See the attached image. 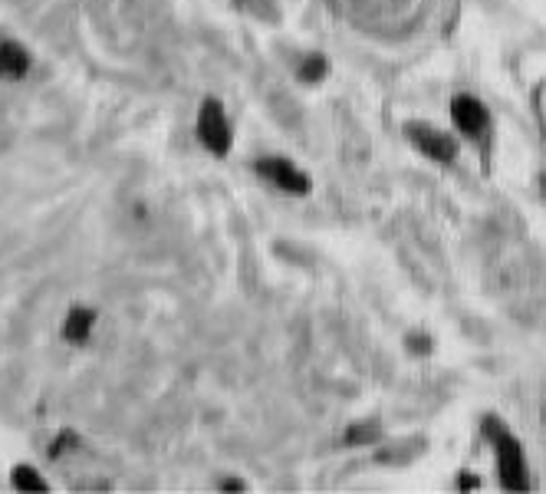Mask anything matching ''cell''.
Returning a JSON list of instances; mask_svg holds the SVG:
<instances>
[{
    "label": "cell",
    "instance_id": "6da1fadb",
    "mask_svg": "<svg viewBox=\"0 0 546 494\" xmlns=\"http://www.w3.org/2000/svg\"><path fill=\"white\" fill-rule=\"evenodd\" d=\"M484 432L494 442V458H497V478L507 491H527V462H523V448L497 419H487Z\"/></svg>",
    "mask_w": 546,
    "mask_h": 494
},
{
    "label": "cell",
    "instance_id": "7a4b0ae2",
    "mask_svg": "<svg viewBox=\"0 0 546 494\" xmlns=\"http://www.w3.org/2000/svg\"><path fill=\"white\" fill-rule=\"evenodd\" d=\"M198 139H201L204 149H208L211 155H221V159L231 152V142H234L231 122H227L218 99H208V103L201 106V112H198Z\"/></svg>",
    "mask_w": 546,
    "mask_h": 494
},
{
    "label": "cell",
    "instance_id": "3957f363",
    "mask_svg": "<svg viewBox=\"0 0 546 494\" xmlns=\"http://www.w3.org/2000/svg\"><path fill=\"white\" fill-rule=\"evenodd\" d=\"M405 139L431 162H454L458 159V142L448 132H441L428 122H405Z\"/></svg>",
    "mask_w": 546,
    "mask_h": 494
},
{
    "label": "cell",
    "instance_id": "277c9868",
    "mask_svg": "<svg viewBox=\"0 0 546 494\" xmlns=\"http://www.w3.org/2000/svg\"><path fill=\"white\" fill-rule=\"evenodd\" d=\"M451 122L461 136L468 139H481L487 129H491V112L471 93H458L451 99Z\"/></svg>",
    "mask_w": 546,
    "mask_h": 494
},
{
    "label": "cell",
    "instance_id": "5b68a950",
    "mask_svg": "<svg viewBox=\"0 0 546 494\" xmlns=\"http://www.w3.org/2000/svg\"><path fill=\"white\" fill-rule=\"evenodd\" d=\"M257 175H264L270 185L280 188V192L310 195V178H306L297 165H290L287 159H264V162H257Z\"/></svg>",
    "mask_w": 546,
    "mask_h": 494
},
{
    "label": "cell",
    "instance_id": "8992f818",
    "mask_svg": "<svg viewBox=\"0 0 546 494\" xmlns=\"http://www.w3.org/2000/svg\"><path fill=\"white\" fill-rule=\"evenodd\" d=\"M30 70V53L14 40H0V80H20Z\"/></svg>",
    "mask_w": 546,
    "mask_h": 494
},
{
    "label": "cell",
    "instance_id": "52a82bcc",
    "mask_svg": "<svg viewBox=\"0 0 546 494\" xmlns=\"http://www.w3.org/2000/svg\"><path fill=\"white\" fill-rule=\"evenodd\" d=\"M93 323H96L93 310L76 307V310H70V317H66V323H63V336L70 343H86V336H89V330H93Z\"/></svg>",
    "mask_w": 546,
    "mask_h": 494
},
{
    "label": "cell",
    "instance_id": "ba28073f",
    "mask_svg": "<svg viewBox=\"0 0 546 494\" xmlns=\"http://www.w3.org/2000/svg\"><path fill=\"white\" fill-rule=\"evenodd\" d=\"M326 73H329V63H326V56H320V53H310L300 63V80L303 83H320Z\"/></svg>",
    "mask_w": 546,
    "mask_h": 494
},
{
    "label": "cell",
    "instance_id": "9c48e42d",
    "mask_svg": "<svg viewBox=\"0 0 546 494\" xmlns=\"http://www.w3.org/2000/svg\"><path fill=\"white\" fill-rule=\"evenodd\" d=\"M14 488L17 491H47V481L37 475V468L30 465H17L14 468Z\"/></svg>",
    "mask_w": 546,
    "mask_h": 494
},
{
    "label": "cell",
    "instance_id": "30bf717a",
    "mask_svg": "<svg viewBox=\"0 0 546 494\" xmlns=\"http://www.w3.org/2000/svg\"><path fill=\"white\" fill-rule=\"evenodd\" d=\"M379 435H382L379 425L362 422V425H352V429L346 432V442L349 445H369V442H379Z\"/></svg>",
    "mask_w": 546,
    "mask_h": 494
},
{
    "label": "cell",
    "instance_id": "8fae6325",
    "mask_svg": "<svg viewBox=\"0 0 546 494\" xmlns=\"http://www.w3.org/2000/svg\"><path fill=\"white\" fill-rule=\"evenodd\" d=\"M76 445H79V439H76L73 432H60V439H56V442L50 445V455H53V458H60V455H66V452H70V448H76Z\"/></svg>",
    "mask_w": 546,
    "mask_h": 494
},
{
    "label": "cell",
    "instance_id": "7c38bea8",
    "mask_svg": "<svg viewBox=\"0 0 546 494\" xmlns=\"http://www.w3.org/2000/svg\"><path fill=\"white\" fill-rule=\"evenodd\" d=\"M408 350H412V353H431V340L425 333L422 336L412 333V336H408Z\"/></svg>",
    "mask_w": 546,
    "mask_h": 494
},
{
    "label": "cell",
    "instance_id": "4fadbf2b",
    "mask_svg": "<svg viewBox=\"0 0 546 494\" xmlns=\"http://www.w3.org/2000/svg\"><path fill=\"white\" fill-rule=\"evenodd\" d=\"M458 485L468 491V488H477V478H471V471H461V478H458Z\"/></svg>",
    "mask_w": 546,
    "mask_h": 494
},
{
    "label": "cell",
    "instance_id": "5bb4252c",
    "mask_svg": "<svg viewBox=\"0 0 546 494\" xmlns=\"http://www.w3.org/2000/svg\"><path fill=\"white\" fill-rule=\"evenodd\" d=\"M244 485H241V481H224V491H241Z\"/></svg>",
    "mask_w": 546,
    "mask_h": 494
}]
</instances>
